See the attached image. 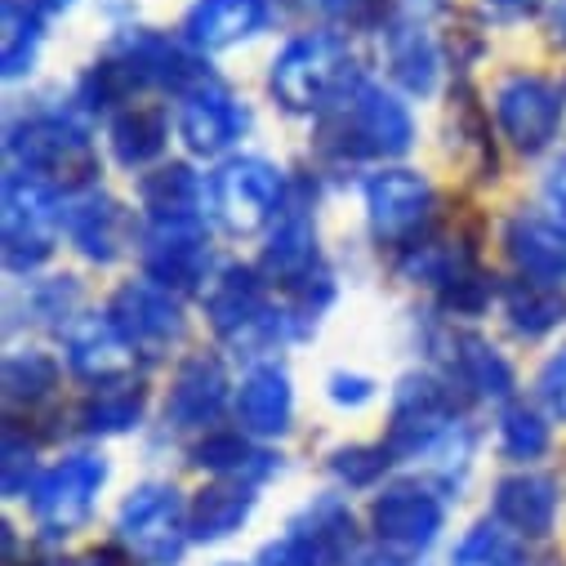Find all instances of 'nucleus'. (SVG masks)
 <instances>
[{
	"label": "nucleus",
	"instance_id": "nucleus-1",
	"mask_svg": "<svg viewBox=\"0 0 566 566\" xmlns=\"http://www.w3.org/2000/svg\"><path fill=\"white\" fill-rule=\"evenodd\" d=\"M415 138L410 112L370 81H357L322 116V148L335 157H401Z\"/></svg>",
	"mask_w": 566,
	"mask_h": 566
},
{
	"label": "nucleus",
	"instance_id": "nucleus-2",
	"mask_svg": "<svg viewBox=\"0 0 566 566\" xmlns=\"http://www.w3.org/2000/svg\"><path fill=\"white\" fill-rule=\"evenodd\" d=\"M272 94L286 112H326L335 107L353 85V59L339 36H300L272 63Z\"/></svg>",
	"mask_w": 566,
	"mask_h": 566
},
{
	"label": "nucleus",
	"instance_id": "nucleus-3",
	"mask_svg": "<svg viewBox=\"0 0 566 566\" xmlns=\"http://www.w3.org/2000/svg\"><path fill=\"white\" fill-rule=\"evenodd\" d=\"M206 317H210V326H214L223 339L245 344V348H268V344H276V339L295 335L286 308L276 313V308L268 304V295H263L259 272H254V268H241V263L223 268V272L210 281V286H206Z\"/></svg>",
	"mask_w": 566,
	"mask_h": 566
},
{
	"label": "nucleus",
	"instance_id": "nucleus-4",
	"mask_svg": "<svg viewBox=\"0 0 566 566\" xmlns=\"http://www.w3.org/2000/svg\"><path fill=\"white\" fill-rule=\"evenodd\" d=\"M116 531L144 566H175L184 557V544L192 539L188 509H184L179 491L166 482H148V486L129 491L116 513Z\"/></svg>",
	"mask_w": 566,
	"mask_h": 566
},
{
	"label": "nucleus",
	"instance_id": "nucleus-5",
	"mask_svg": "<svg viewBox=\"0 0 566 566\" xmlns=\"http://www.w3.org/2000/svg\"><path fill=\"white\" fill-rule=\"evenodd\" d=\"M63 228V206L54 188L32 175L14 170L6 179V268L32 272L54 254V232Z\"/></svg>",
	"mask_w": 566,
	"mask_h": 566
},
{
	"label": "nucleus",
	"instance_id": "nucleus-6",
	"mask_svg": "<svg viewBox=\"0 0 566 566\" xmlns=\"http://www.w3.org/2000/svg\"><path fill=\"white\" fill-rule=\"evenodd\" d=\"M460 423V397L433 375H406L392 401V429H388V451L392 460L429 455L451 429Z\"/></svg>",
	"mask_w": 566,
	"mask_h": 566
},
{
	"label": "nucleus",
	"instance_id": "nucleus-7",
	"mask_svg": "<svg viewBox=\"0 0 566 566\" xmlns=\"http://www.w3.org/2000/svg\"><path fill=\"white\" fill-rule=\"evenodd\" d=\"M107 482V460L94 451L67 455L32 486V517L45 535H72L90 522L94 500Z\"/></svg>",
	"mask_w": 566,
	"mask_h": 566
},
{
	"label": "nucleus",
	"instance_id": "nucleus-8",
	"mask_svg": "<svg viewBox=\"0 0 566 566\" xmlns=\"http://www.w3.org/2000/svg\"><path fill=\"white\" fill-rule=\"evenodd\" d=\"M210 201H214L219 223L232 237H250L272 214H281V206H286V184H281V170L276 166H268L259 157H237V161H228L214 175Z\"/></svg>",
	"mask_w": 566,
	"mask_h": 566
},
{
	"label": "nucleus",
	"instance_id": "nucleus-9",
	"mask_svg": "<svg viewBox=\"0 0 566 566\" xmlns=\"http://www.w3.org/2000/svg\"><path fill=\"white\" fill-rule=\"evenodd\" d=\"M6 144H10V157L19 161V170H32L41 179L45 175H72V179L94 175L90 138L63 112H45V116H28V120L10 125Z\"/></svg>",
	"mask_w": 566,
	"mask_h": 566
},
{
	"label": "nucleus",
	"instance_id": "nucleus-10",
	"mask_svg": "<svg viewBox=\"0 0 566 566\" xmlns=\"http://www.w3.org/2000/svg\"><path fill=\"white\" fill-rule=\"evenodd\" d=\"M107 317L129 339L134 353H148V357L166 353L184 335V308L170 300L166 286H157V281H129V286H120Z\"/></svg>",
	"mask_w": 566,
	"mask_h": 566
},
{
	"label": "nucleus",
	"instance_id": "nucleus-11",
	"mask_svg": "<svg viewBox=\"0 0 566 566\" xmlns=\"http://www.w3.org/2000/svg\"><path fill=\"white\" fill-rule=\"evenodd\" d=\"M495 116H500V129L509 134V144L517 153L535 157L562 129V98L539 76H509L495 90Z\"/></svg>",
	"mask_w": 566,
	"mask_h": 566
},
{
	"label": "nucleus",
	"instance_id": "nucleus-12",
	"mask_svg": "<svg viewBox=\"0 0 566 566\" xmlns=\"http://www.w3.org/2000/svg\"><path fill=\"white\" fill-rule=\"evenodd\" d=\"M370 526L388 548L423 553L442 531V500L429 486H419V482L384 486L375 495V504H370Z\"/></svg>",
	"mask_w": 566,
	"mask_h": 566
},
{
	"label": "nucleus",
	"instance_id": "nucleus-13",
	"mask_svg": "<svg viewBox=\"0 0 566 566\" xmlns=\"http://www.w3.org/2000/svg\"><path fill=\"white\" fill-rule=\"evenodd\" d=\"M210 268V237L197 219L153 223L144 237V272L166 291H197Z\"/></svg>",
	"mask_w": 566,
	"mask_h": 566
},
{
	"label": "nucleus",
	"instance_id": "nucleus-14",
	"mask_svg": "<svg viewBox=\"0 0 566 566\" xmlns=\"http://www.w3.org/2000/svg\"><path fill=\"white\" fill-rule=\"evenodd\" d=\"M366 210L379 241H406L433 210V184L415 170H384L366 184Z\"/></svg>",
	"mask_w": 566,
	"mask_h": 566
},
{
	"label": "nucleus",
	"instance_id": "nucleus-15",
	"mask_svg": "<svg viewBox=\"0 0 566 566\" xmlns=\"http://www.w3.org/2000/svg\"><path fill=\"white\" fill-rule=\"evenodd\" d=\"M134 76L138 85H161V90H197L206 85V67L192 50H184L179 41H166L157 32H129L116 41L112 50Z\"/></svg>",
	"mask_w": 566,
	"mask_h": 566
},
{
	"label": "nucleus",
	"instance_id": "nucleus-16",
	"mask_svg": "<svg viewBox=\"0 0 566 566\" xmlns=\"http://www.w3.org/2000/svg\"><path fill=\"white\" fill-rule=\"evenodd\" d=\"M245 107L228 94V90H219V85H197V90H188V98H184V107H179V138L197 153V157H214V153H223L232 138L245 129Z\"/></svg>",
	"mask_w": 566,
	"mask_h": 566
},
{
	"label": "nucleus",
	"instance_id": "nucleus-17",
	"mask_svg": "<svg viewBox=\"0 0 566 566\" xmlns=\"http://www.w3.org/2000/svg\"><path fill=\"white\" fill-rule=\"evenodd\" d=\"M63 232H67V241H72L85 259L112 263V259H120V250H125V210H120L107 192H98V188L76 192V197L63 206Z\"/></svg>",
	"mask_w": 566,
	"mask_h": 566
},
{
	"label": "nucleus",
	"instance_id": "nucleus-18",
	"mask_svg": "<svg viewBox=\"0 0 566 566\" xmlns=\"http://www.w3.org/2000/svg\"><path fill=\"white\" fill-rule=\"evenodd\" d=\"M295 419V392H291V375L281 366H259L241 379L237 388V423L241 433L254 438H276L286 433Z\"/></svg>",
	"mask_w": 566,
	"mask_h": 566
},
{
	"label": "nucleus",
	"instance_id": "nucleus-19",
	"mask_svg": "<svg viewBox=\"0 0 566 566\" xmlns=\"http://www.w3.org/2000/svg\"><path fill=\"white\" fill-rule=\"evenodd\" d=\"M223 397H228L223 366L214 357H188L175 375L166 419L175 429H206V423H214V415L223 410Z\"/></svg>",
	"mask_w": 566,
	"mask_h": 566
},
{
	"label": "nucleus",
	"instance_id": "nucleus-20",
	"mask_svg": "<svg viewBox=\"0 0 566 566\" xmlns=\"http://www.w3.org/2000/svg\"><path fill=\"white\" fill-rule=\"evenodd\" d=\"M317 268V232H313V214L304 201H286L276 214V228H272V241L263 250V272L281 286H295L308 272Z\"/></svg>",
	"mask_w": 566,
	"mask_h": 566
},
{
	"label": "nucleus",
	"instance_id": "nucleus-21",
	"mask_svg": "<svg viewBox=\"0 0 566 566\" xmlns=\"http://www.w3.org/2000/svg\"><path fill=\"white\" fill-rule=\"evenodd\" d=\"M268 23V0H197L184 19L192 50H228Z\"/></svg>",
	"mask_w": 566,
	"mask_h": 566
},
{
	"label": "nucleus",
	"instance_id": "nucleus-22",
	"mask_svg": "<svg viewBox=\"0 0 566 566\" xmlns=\"http://www.w3.org/2000/svg\"><path fill=\"white\" fill-rule=\"evenodd\" d=\"M67 366L81 379H120L134 366V348L129 339L112 326V317H85L67 331Z\"/></svg>",
	"mask_w": 566,
	"mask_h": 566
},
{
	"label": "nucleus",
	"instance_id": "nucleus-23",
	"mask_svg": "<svg viewBox=\"0 0 566 566\" xmlns=\"http://www.w3.org/2000/svg\"><path fill=\"white\" fill-rule=\"evenodd\" d=\"M504 245L526 281H544V286H562L566 281V232L557 223L517 214L504 232Z\"/></svg>",
	"mask_w": 566,
	"mask_h": 566
},
{
	"label": "nucleus",
	"instance_id": "nucleus-24",
	"mask_svg": "<svg viewBox=\"0 0 566 566\" xmlns=\"http://www.w3.org/2000/svg\"><path fill=\"white\" fill-rule=\"evenodd\" d=\"M495 517L517 535H548L557 517V486L539 473H517L495 486Z\"/></svg>",
	"mask_w": 566,
	"mask_h": 566
},
{
	"label": "nucleus",
	"instance_id": "nucleus-25",
	"mask_svg": "<svg viewBox=\"0 0 566 566\" xmlns=\"http://www.w3.org/2000/svg\"><path fill=\"white\" fill-rule=\"evenodd\" d=\"M250 509H254V482H232V478H223V482L206 486V491L192 500V509H188V531H192V539H201V544L228 539L232 531L245 526Z\"/></svg>",
	"mask_w": 566,
	"mask_h": 566
},
{
	"label": "nucleus",
	"instance_id": "nucleus-26",
	"mask_svg": "<svg viewBox=\"0 0 566 566\" xmlns=\"http://www.w3.org/2000/svg\"><path fill=\"white\" fill-rule=\"evenodd\" d=\"M170 138V116L161 107H129L112 120V157L125 170H138L166 153Z\"/></svg>",
	"mask_w": 566,
	"mask_h": 566
},
{
	"label": "nucleus",
	"instance_id": "nucleus-27",
	"mask_svg": "<svg viewBox=\"0 0 566 566\" xmlns=\"http://www.w3.org/2000/svg\"><path fill=\"white\" fill-rule=\"evenodd\" d=\"M388 63H392V76L410 94H433V85H438V45L419 23H397L388 32Z\"/></svg>",
	"mask_w": 566,
	"mask_h": 566
},
{
	"label": "nucleus",
	"instance_id": "nucleus-28",
	"mask_svg": "<svg viewBox=\"0 0 566 566\" xmlns=\"http://www.w3.org/2000/svg\"><path fill=\"white\" fill-rule=\"evenodd\" d=\"M138 201L153 214V223H175V219H197L201 206V179L188 166H166L157 175H144L138 184Z\"/></svg>",
	"mask_w": 566,
	"mask_h": 566
},
{
	"label": "nucleus",
	"instance_id": "nucleus-29",
	"mask_svg": "<svg viewBox=\"0 0 566 566\" xmlns=\"http://www.w3.org/2000/svg\"><path fill=\"white\" fill-rule=\"evenodd\" d=\"M504 317L517 335H548L566 322V295L562 286H544V281H517L504 291Z\"/></svg>",
	"mask_w": 566,
	"mask_h": 566
},
{
	"label": "nucleus",
	"instance_id": "nucleus-30",
	"mask_svg": "<svg viewBox=\"0 0 566 566\" xmlns=\"http://www.w3.org/2000/svg\"><path fill=\"white\" fill-rule=\"evenodd\" d=\"M192 455H197L201 469H210L219 478H232V482H259V478H268L276 469V460L268 451H259L250 438H241V433H214Z\"/></svg>",
	"mask_w": 566,
	"mask_h": 566
},
{
	"label": "nucleus",
	"instance_id": "nucleus-31",
	"mask_svg": "<svg viewBox=\"0 0 566 566\" xmlns=\"http://www.w3.org/2000/svg\"><path fill=\"white\" fill-rule=\"evenodd\" d=\"M148 406V388L144 384H116V388H98L85 406H81V423L90 433H129L138 429Z\"/></svg>",
	"mask_w": 566,
	"mask_h": 566
},
{
	"label": "nucleus",
	"instance_id": "nucleus-32",
	"mask_svg": "<svg viewBox=\"0 0 566 566\" xmlns=\"http://www.w3.org/2000/svg\"><path fill=\"white\" fill-rule=\"evenodd\" d=\"M455 370H460V384L473 388L478 397L500 401V397L513 392V370H509V361H504L486 339H478V335L455 339Z\"/></svg>",
	"mask_w": 566,
	"mask_h": 566
},
{
	"label": "nucleus",
	"instance_id": "nucleus-33",
	"mask_svg": "<svg viewBox=\"0 0 566 566\" xmlns=\"http://www.w3.org/2000/svg\"><path fill=\"white\" fill-rule=\"evenodd\" d=\"M59 388V361L45 353H10L6 357V401L19 406H36Z\"/></svg>",
	"mask_w": 566,
	"mask_h": 566
},
{
	"label": "nucleus",
	"instance_id": "nucleus-34",
	"mask_svg": "<svg viewBox=\"0 0 566 566\" xmlns=\"http://www.w3.org/2000/svg\"><path fill=\"white\" fill-rule=\"evenodd\" d=\"M291 526H300L304 535H313L339 566H344V557L353 553V539H357V531H353V513H348V504H344L339 495H326V500L308 504Z\"/></svg>",
	"mask_w": 566,
	"mask_h": 566
},
{
	"label": "nucleus",
	"instance_id": "nucleus-35",
	"mask_svg": "<svg viewBox=\"0 0 566 566\" xmlns=\"http://www.w3.org/2000/svg\"><path fill=\"white\" fill-rule=\"evenodd\" d=\"M522 562V544H517V531L504 526L500 517L495 522H478L460 548L451 553V566H517Z\"/></svg>",
	"mask_w": 566,
	"mask_h": 566
},
{
	"label": "nucleus",
	"instance_id": "nucleus-36",
	"mask_svg": "<svg viewBox=\"0 0 566 566\" xmlns=\"http://www.w3.org/2000/svg\"><path fill=\"white\" fill-rule=\"evenodd\" d=\"M41 50V14L23 0H6V76H23L32 72Z\"/></svg>",
	"mask_w": 566,
	"mask_h": 566
},
{
	"label": "nucleus",
	"instance_id": "nucleus-37",
	"mask_svg": "<svg viewBox=\"0 0 566 566\" xmlns=\"http://www.w3.org/2000/svg\"><path fill=\"white\" fill-rule=\"evenodd\" d=\"M500 447L513 460H539L548 451V423L531 406H509L500 419Z\"/></svg>",
	"mask_w": 566,
	"mask_h": 566
},
{
	"label": "nucleus",
	"instance_id": "nucleus-38",
	"mask_svg": "<svg viewBox=\"0 0 566 566\" xmlns=\"http://www.w3.org/2000/svg\"><path fill=\"white\" fill-rule=\"evenodd\" d=\"M254 566H339L313 535H304L300 526H291L281 539H268L254 557Z\"/></svg>",
	"mask_w": 566,
	"mask_h": 566
},
{
	"label": "nucleus",
	"instance_id": "nucleus-39",
	"mask_svg": "<svg viewBox=\"0 0 566 566\" xmlns=\"http://www.w3.org/2000/svg\"><path fill=\"white\" fill-rule=\"evenodd\" d=\"M392 464V451L388 447H339L331 455V473L344 482V486H375Z\"/></svg>",
	"mask_w": 566,
	"mask_h": 566
},
{
	"label": "nucleus",
	"instance_id": "nucleus-40",
	"mask_svg": "<svg viewBox=\"0 0 566 566\" xmlns=\"http://www.w3.org/2000/svg\"><path fill=\"white\" fill-rule=\"evenodd\" d=\"M486 304H491V281L478 276L473 268L455 272L442 286V308L455 317H478V313H486Z\"/></svg>",
	"mask_w": 566,
	"mask_h": 566
},
{
	"label": "nucleus",
	"instance_id": "nucleus-41",
	"mask_svg": "<svg viewBox=\"0 0 566 566\" xmlns=\"http://www.w3.org/2000/svg\"><path fill=\"white\" fill-rule=\"evenodd\" d=\"M76 304H81L76 276H54V281H45V286H32V295H28L32 317L36 322H50V326H59Z\"/></svg>",
	"mask_w": 566,
	"mask_h": 566
},
{
	"label": "nucleus",
	"instance_id": "nucleus-42",
	"mask_svg": "<svg viewBox=\"0 0 566 566\" xmlns=\"http://www.w3.org/2000/svg\"><path fill=\"white\" fill-rule=\"evenodd\" d=\"M36 469V442H28L14 423L6 429V464H0V482H6V495L28 491V478Z\"/></svg>",
	"mask_w": 566,
	"mask_h": 566
},
{
	"label": "nucleus",
	"instance_id": "nucleus-43",
	"mask_svg": "<svg viewBox=\"0 0 566 566\" xmlns=\"http://www.w3.org/2000/svg\"><path fill=\"white\" fill-rule=\"evenodd\" d=\"M539 397H544V406L557 419H566V348H557L544 361V370H539Z\"/></svg>",
	"mask_w": 566,
	"mask_h": 566
},
{
	"label": "nucleus",
	"instance_id": "nucleus-44",
	"mask_svg": "<svg viewBox=\"0 0 566 566\" xmlns=\"http://www.w3.org/2000/svg\"><path fill=\"white\" fill-rule=\"evenodd\" d=\"M375 397V384L366 379V375H331V401L335 406H361V401H370Z\"/></svg>",
	"mask_w": 566,
	"mask_h": 566
},
{
	"label": "nucleus",
	"instance_id": "nucleus-45",
	"mask_svg": "<svg viewBox=\"0 0 566 566\" xmlns=\"http://www.w3.org/2000/svg\"><path fill=\"white\" fill-rule=\"evenodd\" d=\"M544 206H548V214L566 228V157L548 170V179H544Z\"/></svg>",
	"mask_w": 566,
	"mask_h": 566
},
{
	"label": "nucleus",
	"instance_id": "nucleus-46",
	"mask_svg": "<svg viewBox=\"0 0 566 566\" xmlns=\"http://www.w3.org/2000/svg\"><path fill=\"white\" fill-rule=\"evenodd\" d=\"M322 10H331L335 19H357L366 10V0H322Z\"/></svg>",
	"mask_w": 566,
	"mask_h": 566
},
{
	"label": "nucleus",
	"instance_id": "nucleus-47",
	"mask_svg": "<svg viewBox=\"0 0 566 566\" xmlns=\"http://www.w3.org/2000/svg\"><path fill=\"white\" fill-rule=\"evenodd\" d=\"M353 566H406L397 553H361V557H353Z\"/></svg>",
	"mask_w": 566,
	"mask_h": 566
},
{
	"label": "nucleus",
	"instance_id": "nucleus-48",
	"mask_svg": "<svg viewBox=\"0 0 566 566\" xmlns=\"http://www.w3.org/2000/svg\"><path fill=\"white\" fill-rule=\"evenodd\" d=\"M63 566H120L112 553H90V557H76V562H63Z\"/></svg>",
	"mask_w": 566,
	"mask_h": 566
},
{
	"label": "nucleus",
	"instance_id": "nucleus-49",
	"mask_svg": "<svg viewBox=\"0 0 566 566\" xmlns=\"http://www.w3.org/2000/svg\"><path fill=\"white\" fill-rule=\"evenodd\" d=\"M23 6H32L36 14H59L63 6H72V0H23Z\"/></svg>",
	"mask_w": 566,
	"mask_h": 566
},
{
	"label": "nucleus",
	"instance_id": "nucleus-50",
	"mask_svg": "<svg viewBox=\"0 0 566 566\" xmlns=\"http://www.w3.org/2000/svg\"><path fill=\"white\" fill-rule=\"evenodd\" d=\"M495 6H509V10H526V6H535V0H495Z\"/></svg>",
	"mask_w": 566,
	"mask_h": 566
},
{
	"label": "nucleus",
	"instance_id": "nucleus-51",
	"mask_svg": "<svg viewBox=\"0 0 566 566\" xmlns=\"http://www.w3.org/2000/svg\"><path fill=\"white\" fill-rule=\"evenodd\" d=\"M517 566H562L557 557H535V562H517Z\"/></svg>",
	"mask_w": 566,
	"mask_h": 566
},
{
	"label": "nucleus",
	"instance_id": "nucleus-52",
	"mask_svg": "<svg viewBox=\"0 0 566 566\" xmlns=\"http://www.w3.org/2000/svg\"><path fill=\"white\" fill-rule=\"evenodd\" d=\"M228 566H232V562H228Z\"/></svg>",
	"mask_w": 566,
	"mask_h": 566
}]
</instances>
